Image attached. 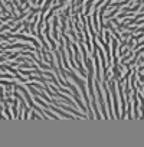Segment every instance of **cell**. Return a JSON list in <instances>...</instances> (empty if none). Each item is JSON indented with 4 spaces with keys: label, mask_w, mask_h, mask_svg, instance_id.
Wrapping results in <instances>:
<instances>
[{
    "label": "cell",
    "mask_w": 144,
    "mask_h": 147,
    "mask_svg": "<svg viewBox=\"0 0 144 147\" xmlns=\"http://www.w3.org/2000/svg\"><path fill=\"white\" fill-rule=\"evenodd\" d=\"M104 90H105V98H107V111L110 113V118H113V107H111V101H110V91H108V84H104Z\"/></svg>",
    "instance_id": "obj_1"
}]
</instances>
